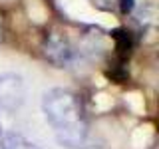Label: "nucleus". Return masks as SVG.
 <instances>
[{"mask_svg":"<svg viewBox=\"0 0 159 149\" xmlns=\"http://www.w3.org/2000/svg\"><path fill=\"white\" fill-rule=\"evenodd\" d=\"M42 111L62 147L80 149L88 137V121L80 97L66 88L48 89L42 97Z\"/></svg>","mask_w":159,"mask_h":149,"instance_id":"f257e3e1","label":"nucleus"},{"mask_svg":"<svg viewBox=\"0 0 159 149\" xmlns=\"http://www.w3.org/2000/svg\"><path fill=\"white\" fill-rule=\"evenodd\" d=\"M42 50H44L46 60L50 64H54L56 68H68L80 56L78 48L72 44V40L64 32H58V30H52V32L46 34Z\"/></svg>","mask_w":159,"mask_h":149,"instance_id":"f03ea898","label":"nucleus"},{"mask_svg":"<svg viewBox=\"0 0 159 149\" xmlns=\"http://www.w3.org/2000/svg\"><path fill=\"white\" fill-rule=\"evenodd\" d=\"M26 99V84L18 74H2L0 76V109L16 111Z\"/></svg>","mask_w":159,"mask_h":149,"instance_id":"7ed1b4c3","label":"nucleus"},{"mask_svg":"<svg viewBox=\"0 0 159 149\" xmlns=\"http://www.w3.org/2000/svg\"><path fill=\"white\" fill-rule=\"evenodd\" d=\"M0 149H38L30 139H26L22 133H6L0 139Z\"/></svg>","mask_w":159,"mask_h":149,"instance_id":"20e7f679","label":"nucleus"},{"mask_svg":"<svg viewBox=\"0 0 159 149\" xmlns=\"http://www.w3.org/2000/svg\"><path fill=\"white\" fill-rule=\"evenodd\" d=\"M111 36L116 38V42H117V50L121 54H125L131 50V36H129V32H125V30H121V28H117V30H113L111 32Z\"/></svg>","mask_w":159,"mask_h":149,"instance_id":"39448f33","label":"nucleus"},{"mask_svg":"<svg viewBox=\"0 0 159 149\" xmlns=\"http://www.w3.org/2000/svg\"><path fill=\"white\" fill-rule=\"evenodd\" d=\"M119 4V10H121V14H129L133 12V8H135V0H116Z\"/></svg>","mask_w":159,"mask_h":149,"instance_id":"423d86ee","label":"nucleus"},{"mask_svg":"<svg viewBox=\"0 0 159 149\" xmlns=\"http://www.w3.org/2000/svg\"><path fill=\"white\" fill-rule=\"evenodd\" d=\"M0 42H2V20H0Z\"/></svg>","mask_w":159,"mask_h":149,"instance_id":"0eeeda50","label":"nucleus"},{"mask_svg":"<svg viewBox=\"0 0 159 149\" xmlns=\"http://www.w3.org/2000/svg\"><path fill=\"white\" fill-rule=\"evenodd\" d=\"M80 149H99V147H80Z\"/></svg>","mask_w":159,"mask_h":149,"instance_id":"6e6552de","label":"nucleus"}]
</instances>
